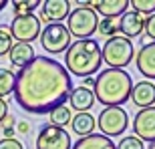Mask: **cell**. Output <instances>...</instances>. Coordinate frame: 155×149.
Wrapping results in <instances>:
<instances>
[{"label": "cell", "mask_w": 155, "mask_h": 149, "mask_svg": "<svg viewBox=\"0 0 155 149\" xmlns=\"http://www.w3.org/2000/svg\"><path fill=\"white\" fill-rule=\"evenodd\" d=\"M71 14V2L69 0H45L40 4V16L38 20L45 24L63 22Z\"/></svg>", "instance_id": "obj_11"}, {"label": "cell", "mask_w": 155, "mask_h": 149, "mask_svg": "<svg viewBox=\"0 0 155 149\" xmlns=\"http://www.w3.org/2000/svg\"><path fill=\"white\" fill-rule=\"evenodd\" d=\"M8 4V2H6V0H0V10H4V6Z\"/></svg>", "instance_id": "obj_33"}, {"label": "cell", "mask_w": 155, "mask_h": 149, "mask_svg": "<svg viewBox=\"0 0 155 149\" xmlns=\"http://www.w3.org/2000/svg\"><path fill=\"white\" fill-rule=\"evenodd\" d=\"M143 30H145V36L153 38V42H155V14L145 18V28Z\"/></svg>", "instance_id": "obj_27"}, {"label": "cell", "mask_w": 155, "mask_h": 149, "mask_svg": "<svg viewBox=\"0 0 155 149\" xmlns=\"http://www.w3.org/2000/svg\"><path fill=\"white\" fill-rule=\"evenodd\" d=\"M93 8L103 18L115 20L117 16H123L129 10V0H99V2H93Z\"/></svg>", "instance_id": "obj_16"}, {"label": "cell", "mask_w": 155, "mask_h": 149, "mask_svg": "<svg viewBox=\"0 0 155 149\" xmlns=\"http://www.w3.org/2000/svg\"><path fill=\"white\" fill-rule=\"evenodd\" d=\"M121 36L125 38H135V36H141L143 35V28H145V18L141 14H137L135 10H127L123 16H121L119 24H117Z\"/></svg>", "instance_id": "obj_12"}, {"label": "cell", "mask_w": 155, "mask_h": 149, "mask_svg": "<svg viewBox=\"0 0 155 149\" xmlns=\"http://www.w3.org/2000/svg\"><path fill=\"white\" fill-rule=\"evenodd\" d=\"M71 149H117V145L113 139L105 137L101 133H93L87 137H79V141Z\"/></svg>", "instance_id": "obj_18"}, {"label": "cell", "mask_w": 155, "mask_h": 149, "mask_svg": "<svg viewBox=\"0 0 155 149\" xmlns=\"http://www.w3.org/2000/svg\"><path fill=\"white\" fill-rule=\"evenodd\" d=\"M16 131H18V133H22V135H26V133L30 131V123H28V121H18Z\"/></svg>", "instance_id": "obj_30"}, {"label": "cell", "mask_w": 155, "mask_h": 149, "mask_svg": "<svg viewBox=\"0 0 155 149\" xmlns=\"http://www.w3.org/2000/svg\"><path fill=\"white\" fill-rule=\"evenodd\" d=\"M133 131L135 137H139L141 141H155V107L137 111L133 119Z\"/></svg>", "instance_id": "obj_10"}, {"label": "cell", "mask_w": 155, "mask_h": 149, "mask_svg": "<svg viewBox=\"0 0 155 149\" xmlns=\"http://www.w3.org/2000/svg\"><path fill=\"white\" fill-rule=\"evenodd\" d=\"M71 127H73V131H75L79 137H87V135H93V133H95L97 119H95L91 113H77L75 117L71 119Z\"/></svg>", "instance_id": "obj_19"}, {"label": "cell", "mask_w": 155, "mask_h": 149, "mask_svg": "<svg viewBox=\"0 0 155 149\" xmlns=\"http://www.w3.org/2000/svg\"><path fill=\"white\" fill-rule=\"evenodd\" d=\"M12 46H14V40H12L8 28H6V26H0V57L8 55Z\"/></svg>", "instance_id": "obj_25"}, {"label": "cell", "mask_w": 155, "mask_h": 149, "mask_svg": "<svg viewBox=\"0 0 155 149\" xmlns=\"http://www.w3.org/2000/svg\"><path fill=\"white\" fill-rule=\"evenodd\" d=\"M101 57L103 63L109 65V69H125L135 57L133 42L125 36H113L101 46Z\"/></svg>", "instance_id": "obj_4"}, {"label": "cell", "mask_w": 155, "mask_h": 149, "mask_svg": "<svg viewBox=\"0 0 155 149\" xmlns=\"http://www.w3.org/2000/svg\"><path fill=\"white\" fill-rule=\"evenodd\" d=\"M97 30L103 36H107V38H113V36H117V32H119L117 22H115V20H111V18H103V20H99Z\"/></svg>", "instance_id": "obj_24"}, {"label": "cell", "mask_w": 155, "mask_h": 149, "mask_svg": "<svg viewBox=\"0 0 155 149\" xmlns=\"http://www.w3.org/2000/svg\"><path fill=\"white\" fill-rule=\"evenodd\" d=\"M73 91V77L54 58L35 57L16 73L14 97L20 109L32 115H48L52 109L67 105Z\"/></svg>", "instance_id": "obj_1"}, {"label": "cell", "mask_w": 155, "mask_h": 149, "mask_svg": "<svg viewBox=\"0 0 155 149\" xmlns=\"http://www.w3.org/2000/svg\"><path fill=\"white\" fill-rule=\"evenodd\" d=\"M133 79L127 71L121 69H105L95 79L93 95L105 107H121L131 99Z\"/></svg>", "instance_id": "obj_2"}, {"label": "cell", "mask_w": 155, "mask_h": 149, "mask_svg": "<svg viewBox=\"0 0 155 149\" xmlns=\"http://www.w3.org/2000/svg\"><path fill=\"white\" fill-rule=\"evenodd\" d=\"M35 48L30 45H24V42H16V45L10 48L8 52V58H10V63L14 69H24L28 63H32V58H35Z\"/></svg>", "instance_id": "obj_17"}, {"label": "cell", "mask_w": 155, "mask_h": 149, "mask_svg": "<svg viewBox=\"0 0 155 149\" xmlns=\"http://www.w3.org/2000/svg\"><path fill=\"white\" fill-rule=\"evenodd\" d=\"M129 6H131L137 14H141L143 18H145V14H147V16L155 14V0H131Z\"/></svg>", "instance_id": "obj_23"}, {"label": "cell", "mask_w": 155, "mask_h": 149, "mask_svg": "<svg viewBox=\"0 0 155 149\" xmlns=\"http://www.w3.org/2000/svg\"><path fill=\"white\" fill-rule=\"evenodd\" d=\"M0 149H24V145L20 143V141H16V137L0 139Z\"/></svg>", "instance_id": "obj_28"}, {"label": "cell", "mask_w": 155, "mask_h": 149, "mask_svg": "<svg viewBox=\"0 0 155 149\" xmlns=\"http://www.w3.org/2000/svg\"><path fill=\"white\" fill-rule=\"evenodd\" d=\"M40 4H42L40 0H12V10L14 16H28Z\"/></svg>", "instance_id": "obj_22"}, {"label": "cell", "mask_w": 155, "mask_h": 149, "mask_svg": "<svg viewBox=\"0 0 155 149\" xmlns=\"http://www.w3.org/2000/svg\"><path fill=\"white\" fill-rule=\"evenodd\" d=\"M99 26V14L91 6H79L75 10H71L69 18H67V28H69L71 36H77V40L91 38L97 32Z\"/></svg>", "instance_id": "obj_5"}, {"label": "cell", "mask_w": 155, "mask_h": 149, "mask_svg": "<svg viewBox=\"0 0 155 149\" xmlns=\"http://www.w3.org/2000/svg\"><path fill=\"white\" fill-rule=\"evenodd\" d=\"M14 123H16V119H14L12 115H6L0 125H2V129H16V127H14Z\"/></svg>", "instance_id": "obj_29"}, {"label": "cell", "mask_w": 155, "mask_h": 149, "mask_svg": "<svg viewBox=\"0 0 155 149\" xmlns=\"http://www.w3.org/2000/svg\"><path fill=\"white\" fill-rule=\"evenodd\" d=\"M40 20L35 14H28V16H14V20L10 22V36L12 40L16 38V42H24V45H30L32 40H36L40 36Z\"/></svg>", "instance_id": "obj_9"}, {"label": "cell", "mask_w": 155, "mask_h": 149, "mask_svg": "<svg viewBox=\"0 0 155 149\" xmlns=\"http://www.w3.org/2000/svg\"><path fill=\"white\" fill-rule=\"evenodd\" d=\"M131 101L139 109L153 107V103H155V85L151 81H139L137 85H133Z\"/></svg>", "instance_id": "obj_13"}, {"label": "cell", "mask_w": 155, "mask_h": 149, "mask_svg": "<svg viewBox=\"0 0 155 149\" xmlns=\"http://www.w3.org/2000/svg\"><path fill=\"white\" fill-rule=\"evenodd\" d=\"M83 87L89 89V91H93V89H95V77H87V79L83 81Z\"/></svg>", "instance_id": "obj_32"}, {"label": "cell", "mask_w": 155, "mask_h": 149, "mask_svg": "<svg viewBox=\"0 0 155 149\" xmlns=\"http://www.w3.org/2000/svg\"><path fill=\"white\" fill-rule=\"evenodd\" d=\"M71 32L69 28L64 26L63 22H52L46 24L45 28L40 30V45L48 55H61V52H67V48L71 46Z\"/></svg>", "instance_id": "obj_7"}, {"label": "cell", "mask_w": 155, "mask_h": 149, "mask_svg": "<svg viewBox=\"0 0 155 149\" xmlns=\"http://www.w3.org/2000/svg\"><path fill=\"white\" fill-rule=\"evenodd\" d=\"M48 119H51V125L58 127V129H64V125H69L71 119H73V111L67 105H61V107H57V109H52L48 113Z\"/></svg>", "instance_id": "obj_20"}, {"label": "cell", "mask_w": 155, "mask_h": 149, "mask_svg": "<svg viewBox=\"0 0 155 149\" xmlns=\"http://www.w3.org/2000/svg\"><path fill=\"white\" fill-rule=\"evenodd\" d=\"M73 141L67 129H58L54 125H42L35 141V149H71Z\"/></svg>", "instance_id": "obj_8"}, {"label": "cell", "mask_w": 155, "mask_h": 149, "mask_svg": "<svg viewBox=\"0 0 155 149\" xmlns=\"http://www.w3.org/2000/svg\"><path fill=\"white\" fill-rule=\"evenodd\" d=\"M117 149H145V143L135 135H129V137H123L117 143Z\"/></svg>", "instance_id": "obj_26"}, {"label": "cell", "mask_w": 155, "mask_h": 149, "mask_svg": "<svg viewBox=\"0 0 155 149\" xmlns=\"http://www.w3.org/2000/svg\"><path fill=\"white\" fill-rule=\"evenodd\" d=\"M97 127H99V131H101V135H105V137H109V139L119 137L129 127V115L121 107H105L99 113Z\"/></svg>", "instance_id": "obj_6"}, {"label": "cell", "mask_w": 155, "mask_h": 149, "mask_svg": "<svg viewBox=\"0 0 155 149\" xmlns=\"http://www.w3.org/2000/svg\"><path fill=\"white\" fill-rule=\"evenodd\" d=\"M6 115H8V103H6L4 99H0V123H2V119H4Z\"/></svg>", "instance_id": "obj_31"}, {"label": "cell", "mask_w": 155, "mask_h": 149, "mask_svg": "<svg viewBox=\"0 0 155 149\" xmlns=\"http://www.w3.org/2000/svg\"><path fill=\"white\" fill-rule=\"evenodd\" d=\"M103 65L101 57V45L95 38H85L71 42L64 52V69L71 77H91Z\"/></svg>", "instance_id": "obj_3"}, {"label": "cell", "mask_w": 155, "mask_h": 149, "mask_svg": "<svg viewBox=\"0 0 155 149\" xmlns=\"http://www.w3.org/2000/svg\"><path fill=\"white\" fill-rule=\"evenodd\" d=\"M69 109L73 111L75 109L77 113H89V109H93V105H95V95L93 91L85 89L83 85L75 87L69 95Z\"/></svg>", "instance_id": "obj_15"}, {"label": "cell", "mask_w": 155, "mask_h": 149, "mask_svg": "<svg viewBox=\"0 0 155 149\" xmlns=\"http://www.w3.org/2000/svg\"><path fill=\"white\" fill-rule=\"evenodd\" d=\"M14 87H16V73L0 67V99L14 93Z\"/></svg>", "instance_id": "obj_21"}, {"label": "cell", "mask_w": 155, "mask_h": 149, "mask_svg": "<svg viewBox=\"0 0 155 149\" xmlns=\"http://www.w3.org/2000/svg\"><path fill=\"white\" fill-rule=\"evenodd\" d=\"M135 63H137V69H139V73L143 74V77L155 79V42L153 40L139 48Z\"/></svg>", "instance_id": "obj_14"}, {"label": "cell", "mask_w": 155, "mask_h": 149, "mask_svg": "<svg viewBox=\"0 0 155 149\" xmlns=\"http://www.w3.org/2000/svg\"><path fill=\"white\" fill-rule=\"evenodd\" d=\"M147 149H155V141H151V143H149V147H147Z\"/></svg>", "instance_id": "obj_34"}]
</instances>
